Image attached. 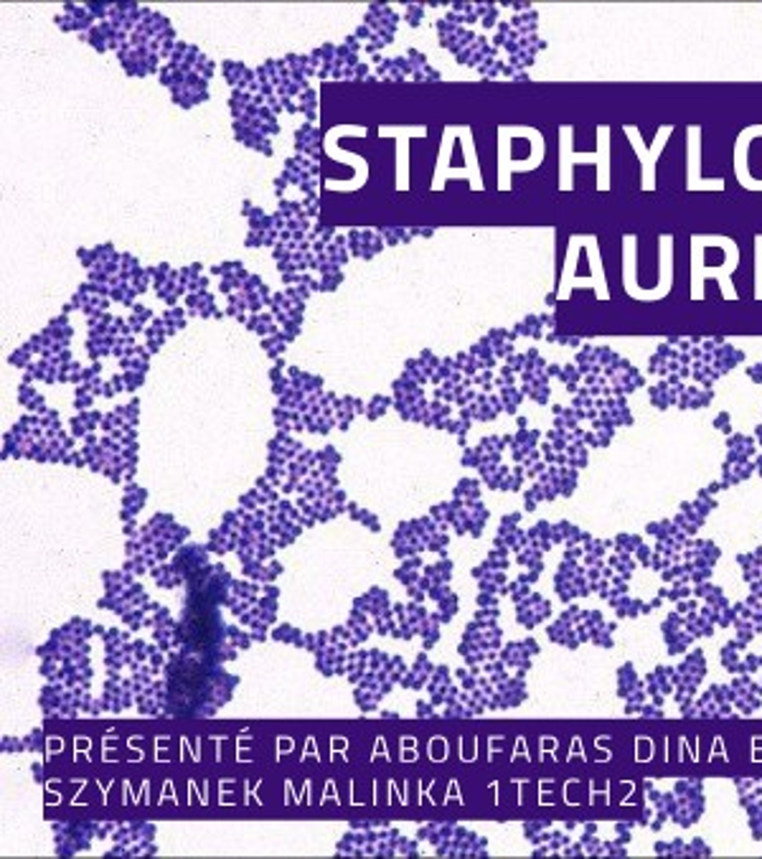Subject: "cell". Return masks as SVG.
<instances>
[{
	"instance_id": "1",
	"label": "cell",
	"mask_w": 762,
	"mask_h": 859,
	"mask_svg": "<svg viewBox=\"0 0 762 859\" xmlns=\"http://www.w3.org/2000/svg\"><path fill=\"white\" fill-rule=\"evenodd\" d=\"M739 247L724 234H693L691 237V298H704L709 280H716L727 298H737L732 287V272L739 265Z\"/></svg>"
},
{
	"instance_id": "2",
	"label": "cell",
	"mask_w": 762,
	"mask_h": 859,
	"mask_svg": "<svg viewBox=\"0 0 762 859\" xmlns=\"http://www.w3.org/2000/svg\"><path fill=\"white\" fill-rule=\"evenodd\" d=\"M732 169L739 186L762 194V125H750L737 135Z\"/></svg>"
},
{
	"instance_id": "3",
	"label": "cell",
	"mask_w": 762,
	"mask_h": 859,
	"mask_svg": "<svg viewBox=\"0 0 762 859\" xmlns=\"http://www.w3.org/2000/svg\"><path fill=\"white\" fill-rule=\"evenodd\" d=\"M625 135H628L632 154H636L640 163V188L643 192H655V169H659V158L666 148L671 135H674V125H663L661 131H655V138L651 146H646L643 133L636 125H625Z\"/></svg>"
},
{
	"instance_id": "4",
	"label": "cell",
	"mask_w": 762,
	"mask_h": 859,
	"mask_svg": "<svg viewBox=\"0 0 762 859\" xmlns=\"http://www.w3.org/2000/svg\"><path fill=\"white\" fill-rule=\"evenodd\" d=\"M572 163H598V188L600 192H607L610 188V127H600L598 131V150L594 154H572L569 143H564V184L562 188L569 186V169Z\"/></svg>"
},
{
	"instance_id": "5",
	"label": "cell",
	"mask_w": 762,
	"mask_h": 859,
	"mask_svg": "<svg viewBox=\"0 0 762 859\" xmlns=\"http://www.w3.org/2000/svg\"><path fill=\"white\" fill-rule=\"evenodd\" d=\"M689 138V154H686V192H724V179H704L701 176V127L691 125L686 131Z\"/></svg>"
},
{
	"instance_id": "6",
	"label": "cell",
	"mask_w": 762,
	"mask_h": 859,
	"mask_svg": "<svg viewBox=\"0 0 762 859\" xmlns=\"http://www.w3.org/2000/svg\"><path fill=\"white\" fill-rule=\"evenodd\" d=\"M674 285V237L661 234L659 237V285H655V300L666 298Z\"/></svg>"
}]
</instances>
